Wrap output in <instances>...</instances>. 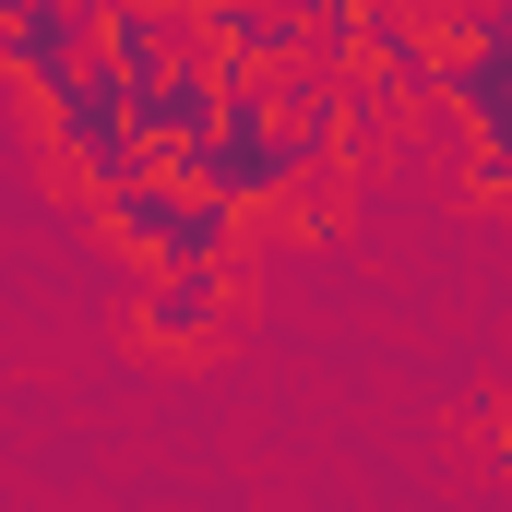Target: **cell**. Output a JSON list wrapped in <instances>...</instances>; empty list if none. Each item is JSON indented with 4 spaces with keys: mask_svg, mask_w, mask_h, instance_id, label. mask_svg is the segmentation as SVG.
<instances>
[{
    "mask_svg": "<svg viewBox=\"0 0 512 512\" xmlns=\"http://www.w3.org/2000/svg\"><path fill=\"white\" fill-rule=\"evenodd\" d=\"M36 120H48V143H60V167L84 179V191H120V179H143L155 167V143H143V120H131V84L84 48L48 96H36Z\"/></svg>",
    "mask_w": 512,
    "mask_h": 512,
    "instance_id": "cell-1",
    "label": "cell"
},
{
    "mask_svg": "<svg viewBox=\"0 0 512 512\" xmlns=\"http://www.w3.org/2000/svg\"><path fill=\"white\" fill-rule=\"evenodd\" d=\"M96 215H108V239L143 262H239V203H215V191H191L179 167H143L120 191H96Z\"/></svg>",
    "mask_w": 512,
    "mask_h": 512,
    "instance_id": "cell-2",
    "label": "cell"
},
{
    "mask_svg": "<svg viewBox=\"0 0 512 512\" xmlns=\"http://www.w3.org/2000/svg\"><path fill=\"white\" fill-rule=\"evenodd\" d=\"M227 334V262H143V346H215Z\"/></svg>",
    "mask_w": 512,
    "mask_h": 512,
    "instance_id": "cell-3",
    "label": "cell"
},
{
    "mask_svg": "<svg viewBox=\"0 0 512 512\" xmlns=\"http://www.w3.org/2000/svg\"><path fill=\"white\" fill-rule=\"evenodd\" d=\"M131 120H143V143H155V167H179V155L215 131V48H179L155 84H131Z\"/></svg>",
    "mask_w": 512,
    "mask_h": 512,
    "instance_id": "cell-4",
    "label": "cell"
},
{
    "mask_svg": "<svg viewBox=\"0 0 512 512\" xmlns=\"http://www.w3.org/2000/svg\"><path fill=\"white\" fill-rule=\"evenodd\" d=\"M179 48H203V24H191L179 0H96V60H108L120 84H155Z\"/></svg>",
    "mask_w": 512,
    "mask_h": 512,
    "instance_id": "cell-5",
    "label": "cell"
},
{
    "mask_svg": "<svg viewBox=\"0 0 512 512\" xmlns=\"http://www.w3.org/2000/svg\"><path fill=\"white\" fill-rule=\"evenodd\" d=\"M84 48H96V12H0V84L24 96H48Z\"/></svg>",
    "mask_w": 512,
    "mask_h": 512,
    "instance_id": "cell-6",
    "label": "cell"
},
{
    "mask_svg": "<svg viewBox=\"0 0 512 512\" xmlns=\"http://www.w3.org/2000/svg\"><path fill=\"white\" fill-rule=\"evenodd\" d=\"M358 60H370V96H382V108L441 96V48H429L405 12H358Z\"/></svg>",
    "mask_w": 512,
    "mask_h": 512,
    "instance_id": "cell-7",
    "label": "cell"
},
{
    "mask_svg": "<svg viewBox=\"0 0 512 512\" xmlns=\"http://www.w3.org/2000/svg\"><path fill=\"white\" fill-rule=\"evenodd\" d=\"M465 48L512 72V0H465Z\"/></svg>",
    "mask_w": 512,
    "mask_h": 512,
    "instance_id": "cell-8",
    "label": "cell"
},
{
    "mask_svg": "<svg viewBox=\"0 0 512 512\" xmlns=\"http://www.w3.org/2000/svg\"><path fill=\"white\" fill-rule=\"evenodd\" d=\"M0 12H96V0H0Z\"/></svg>",
    "mask_w": 512,
    "mask_h": 512,
    "instance_id": "cell-9",
    "label": "cell"
}]
</instances>
